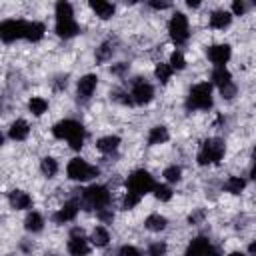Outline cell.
Masks as SVG:
<instances>
[{
    "mask_svg": "<svg viewBox=\"0 0 256 256\" xmlns=\"http://www.w3.org/2000/svg\"><path fill=\"white\" fill-rule=\"evenodd\" d=\"M66 172H68V178L78 180V182H84V180H90V178L98 176L100 170L96 166H90L82 158H72L70 164H68V168H66Z\"/></svg>",
    "mask_w": 256,
    "mask_h": 256,
    "instance_id": "8992f818",
    "label": "cell"
},
{
    "mask_svg": "<svg viewBox=\"0 0 256 256\" xmlns=\"http://www.w3.org/2000/svg\"><path fill=\"white\" fill-rule=\"evenodd\" d=\"M124 70H126V64H118V66H114V68H112V72H114V74H122Z\"/></svg>",
    "mask_w": 256,
    "mask_h": 256,
    "instance_id": "ee69618b",
    "label": "cell"
},
{
    "mask_svg": "<svg viewBox=\"0 0 256 256\" xmlns=\"http://www.w3.org/2000/svg\"><path fill=\"white\" fill-rule=\"evenodd\" d=\"M144 226H146L148 230H152V232H160V230L166 228V218L160 216V214H150V216L146 218Z\"/></svg>",
    "mask_w": 256,
    "mask_h": 256,
    "instance_id": "484cf974",
    "label": "cell"
},
{
    "mask_svg": "<svg viewBox=\"0 0 256 256\" xmlns=\"http://www.w3.org/2000/svg\"><path fill=\"white\" fill-rule=\"evenodd\" d=\"M62 20H74V10L70 2H64V0L56 4V22H62Z\"/></svg>",
    "mask_w": 256,
    "mask_h": 256,
    "instance_id": "d4e9b609",
    "label": "cell"
},
{
    "mask_svg": "<svg viewBox=\"0 0 256 256\" xmlns=\"http://www.w3.org/2000/svg\"><path fill=\"white\" fill-rule=\"evenodd\" d=\"M78 24L76 20H62V22H56V34L60 38H72L78 34Z\"/></svg>",
    "mask_w": 256,
    "mask_h": 256,
    "instance_id": "e0dca14e",
    "label": "cell"
},
{
    "mask_svg": "<svg viewBox=\"0 0 256 256\" xmlns=\"http://www.w3.org/2000/svg\"><path fill=\"white\" fill-rule=\"evenodd\" d=\"M112 52H114L112 42H104V44H100V48L96 50V60H98V62H104V60H108V58L112 56Z\"/></svg>",
    "mask_w": 256,
    "mask_h": 256,
    "instance_id": "1f68e13d",
    "label": "cell"
},
{
    "mask_svg": "<svg viewBox=\"0 0 256 256\" xmlns=\"http://www.w3.org/2000/svg\"><path fill=\"white\" fill-rule=\"evenodd\" d=\"M90 240H92V244H94V246H100V248H102V246H106V244H108L110 234H108V230H106V228L96 226V228H94V232H92V238H90Z\"/></svg>",
    "mask_w": 256,
    "mask_h": 256,
    "instance_id": "4316f807",
    "label": "cell"
},
{
    "mask_svg": "<svg viewBox=\"0 0 256 256\" xmlns=\"http://www.w3.org/2000/svg\"><path fill=\"white\" fill-rule=\"evenodd\" d=\"M162 176H164L168 182H180V178H182V170H180V166L172 164V166H168V168L164 170Z\"/></svg>",
    "mask_w": 256,
    "mask_h": 256,
    "instance_id": "d6a6232c",
    "label": "cell"
},
{
    "mask_svg": "<svg viewBox=\"0 0 256 256\" xmlns=\"http://www.w3.org/2000/svg\"><path fill=\"white\" fill-rule=\"evenodd\" d=\"M230 22H232V14L226 12V10H216V12H212V16H210V26H212V28H218V30L228 28Z\"/></svg>",
    "mask_w": 256,
    "mask_h": 256,
    "instance_id": "2e32d148",
    "label": "cell"
},
{
    "mask_svg": "<svg viewBox=\"0 0 256 256\" xmlns=\"http://www.w3.org/2000/svg\"><path fill=\"white\" fill-rule=\"evenodd\" d=\"M110 202V192L106 186H100V184H92L88 186L86 190H82V206L86 210H102L106 208Z\"/></svg>",
    "mask_w": 256,
    "mask_h": 256,
    "instance_id": "7a4b0ae2",
    "label": "cell"
},
{
    "mask_svg": "<svg viewBox=\"0 0 256 256\" xmlns=\"http://www.w3.org/2000/svg\"><path fill=\"white\" fill-rule=\"evenodd\" d=\"M168 138H170V134H168V128H166V126H154V128L150 130V134H148V144H150V146L164 144Z\"/></svg>",
    "mask_w": 256,
    "mask_h": 256,
    "instance_id": "44dd1931",
    "label": "cell"
},
{
    "mask_svg": "<svg viewBox=\"0 0 256 256\" xmlns=\"http://www.w3.org/2000/svg\"><path fill=\"white\" fill-rule=\"evenodd\" d=\"M244 186H246V180L240 178V176H232V178H228V182L224 184V188H226L228 192H232V194H240V192L244 190Z\"/></svg>",
    "mask_w": 256,
    "mask_h": 256,
    "instance_id": "f546056e",
    "label": "cell"
},
{
    "mask_svg": "<svg viewBox=\"0 0 256 256\" xmlns=\"http://www.w3.org/2000/svg\"><path fill=\"white\" fill-rule=\"evenodd\" d=\"M126 186H128V192H132V194H136V196L142 198L144 194L154 192L156 182H154V178L150 176V172H146V170H134V172L128 176Z\"/></svg>",
    "mask_w": 256,
    "mask_h": 256,
    "instance_id": "277c9868",
    "label": "cell"
},
{
    "mask_svg": "<svg viewBox=\"0 0 256 256\" xmlns=\"http://www.w3.org/2000/svg\"><path fill=\"white\" fill-rule=\"evenodd\" d=\"M202 218H204V210H196L194 214L188 216V222H190V224H198Z\"/></svg>",
    "mask_w": 256,
    "mask_h": 256,
    "instance_id": "60d3db41",
    "label": "cell"
},
{
    "mask_svg": "<svg viewBox=\"0 0 256 256\" xmlns=\"http://www.w3.org/2000/svg\"><path fill=\"white\" fill-rule=\"evenodd\" d=\"M26 26L24 20H4L0 24V38L4 42H14L18 38H26Z\"/></svg>",
    "mask_w": 256,
    "mask_h": 256,
    "instance_id": "ba28073f",
    "label": "cell"
},
{
    "mask_svg": "<svg viewBox=\"0 0 256 256\" xmlns=\"http://www.w3.org/2000/svg\"><path fill=\"white\" fill-rule=\"evenodd\" d=\"M118 144H120V138L118 136H104V138H100L96 142V148L100 152H104V154H112L118 148Z\"/></svg>",
    "mask_w": 256,
    "mask_h": 256,
    "instance_id": "7402d4cb",
    "label": "cell"
},
{
    "mask_svg": "<svg viewBox=\"0 0 256 256\" xmlns=\"http://www.w3.org/2000/svg\"><path fill=\"white\" fill-rule=\"evenodd\" d=\"M130 96H132V100H134L136 104H148V102L154 98V88H152V84L144 82L142 78H134Z\"/></svg>",
    "mask_w": 256,
    "mask_h": 256,
    "instance_id": "9c48e42d",
    "label": "cell"
},
{
    "mask_svg": "<svg viewBox=\"0 0 256 256\" xmlns=\"http://www.w3.org/2000/svg\"><path fill=\"white\" fill-rule=\"evenodd\" d=\"M168 32L174 44H184L188 40V18L182 12H176L168 22Z\"/></svg>",
    "mask_w": 256,
    "mask_h": 256,
    "instance_id": "52a82bcc",
    "label": "cell"
},
{
    "mask_svg": "<svg viewBox=\"0 0 256 256\" xmlns=\"http://www.w3.org/2000/svg\"><path fill=\"white\" fill-rule=\"evenodd\" d=\"M150 6H152V8H156V10H164V8H168V6H170V2H150Z\"/></svg>",
    "mask_w": 256,
    "mask_h": 256,
    "instance_id": "7bdbcfd3",
    "label": "cell"
},
{
    "mask_svg": "<svg viewBox=\"0 0 256 256\" xmlns=\"http://www.w3.org/2000/svg\"><path fill=\"white\" fill-rule=\"evenodd\" d=\"M40 170H42L44 176L52 178V176H56V172H58V162H56L54 158L46 156V158H42V162H40Z\"/></svg>",
    "mask_w": 256,
    "mask_h": 256,
    "instance_id": "f1b7e54d",
    "label": "cell"
},
{
    "mask_svg": "<svg viewBox=\"0 0 256 256\" xmlns=\"http://www.w3.org/2000/svg\"><path fill=\"white\" fill-rule=\"evenodd\" d=\"M118 256H140V250L126 244V246H122V248L118 250Z\"/></svg>",
    "mask_w": 256,
    "mask_h": 256,
    "instance_id": "f35d334b",
    "label": "cell"
},
{
    "mask_svg": "<svg viewBox=\"0 0 256 256\" xmlns=\"http://www.w3.org/2000/svg\"><path fill=\"white\" fill-rule=\"evenodd\" d=\"M210 248H212L210 240L204 238V236H198V238H194V240L188 244L186 256H208V250H210Z\"/></svg>",
    "mask_w": 256,
    "mask_h": 256,
    "instance_id": "4fadbf2b",
    "label": "cell"
},
{
    "mask_svg": "<svg viewBox=\"0 0 256 256\" xmlns=\"http://www.w3.org/2000/svg\"><path fill=\"white\" fill-rule=\"evenodd\" d=\"M186 66V60H184V54L182 52H172V56H170V68L172 70H182Z\"/></svg>",
    "mask_w": 256,
    "mask_h": 256,
    "instance_id": "e575fe53",
    "label": "cell"
},
{
    "mask_svg": "<svg viewBox=\"0 0 256 256\" xmlns=\"http://www.w3.org/2000/svg\"><path fill=\"white\" fill-rule=\"evenodd\" d=\"M28 132H30V128H28V122L26 120H14L12 126H10V130H8V136L12 140H24L28 136Z\"/></svg>",
    "mask_w": 256,
    "mask_h": 256,
    "instance_id": "d6986e66",
    "label": "cell"
},
{
    "mask_svg": "<svg viewBox=\"0 0 256 256\" xmlns=\"http://www.w3.org/2000/svg\"><path fill=\"white\" fill-rule=\"evenodd\" d=\"M138 202H140V196H136V194L128 192V194H126V198H124V202H122V208H124V210H130V208H134Z\"/></svg>",
    "mask_w": 256,
    "mask_h": 256,
    "instance_id": "8d00e7d4",
    "label": "cell"
},
{
    "mask_svg": "<svg viewBox=\"0 0 256 256\" xmlns=\"http://www.w3.org/2000/svg\"><path fill=\"white\" fill-rule=\"evenodd\" d=\"M8 200H10L12 208H16V210H26V208L32 206V198L24 190H12L8 194Z\"/></svg>",
    "mask_w": 256,
    "mask_h": 256,
    "instance_id": "5bb4252c",
    "label": "cell"
},
{
    "mask_svg": "<svg viewBox=\"0 0 256 256\" xmlns=\"http://www.w3.org/2000/svg\"><path fill=\"white\" fill-rule=\"evenodd\" d=\"M154 196H156L160 202H168V200L172 198V190H170L168 186H164V184H156V188H154Z\"/></svg>",
    "mask_w": 256,
    "mask_h": 256,
    "instance_id": "836d02e7",
    "label": "cell"
},
{
    "mask_svg": "<svg viewBox=\"0 0 256 256\" xmlns=\"http://www.w3.org/2000/svg\"><path fill=\"white\" fill-rule=\"evenodd\" d=\"M90 8L96 12V16H100L102 20H108V18H112V14H114V4H110V2H104V0H92L90 2Z\"/></svg>",
    "mask_w": 256,
    "mask_h": 256,
    "instance_id": "ac0fdd59",
    "label": "cell"
},
{
    "mask_svg": "<svg viewBox=\"0 0 256 256\" xmlns=\"http://www.w3.org/2000/svg\"><path fill=\"white\" fill-rule=\"evenodd\" d=\"M232 56V48L228 44H214L208 48V58L216 66H224Z\"/></svg>",
    "mask_w": 256,
    "mask_h": 256,
    "instance_id": "8fae6325",
    "label": "cell"
},
{
    "mask_svg": "<svg viewBox=\"0 0 256 256\" xmlns=\"http://www.w3.org/2000/svg\"><path fill=\"white\" fill-rule=\"evenodd\" d=\"M224 156V142L218 138H208L202 142L200 150H198V164L206 166V164H216L220 162Z\"/></svg>",
    "mask_w": 256,
    "mask_h": 256,
    "instance_id": "5b68a950",
    "label": "cell"
},
{
    "mask_svg": "<svg viewBox=\"0 0 256 256\" xmlns=\"http://www.w3.org/2000/svg\"><path fill=\"white\" fill-rule=\"evenodd\" d=\"M24 228H26L28 232H40V230L44 228L42 216H40L38 212H30V214L26 216V220H24Z\"/></svg>",
    "mask_w": 256,
    "mask_h": 256,
    "instance_id": "cb8c5ba5",
    "label": "cell"
},
{
    "mask_svg": "<svg viewBox=\"0 0 256 256\" xmlns=\"http://www.w3.org/2000/svg\"><path fill=\"white\" fill-rule=\"evenodd\" d=\"M154 74H156V78H158L162 84H166V82L170 80V76H172V68H170V64H164V62H160V64H156V70H154Z\"/></svg>",
    "mask_w": 256,
    "mask_h": 256,
    "instance_id": "4dcf8cb0",
    "label": "cell"
},
{
    "mask_svg": "<svg viewBox=\"0 0 256 256\" xmlns=\"http://www.w3.org/2000/svg\"><path fill=\"white\" fill-rule=\"evenodd\" d=\"M68 252L72 256H86L90 252V246H88V240L84 236H70V242H68Z\"/></svg>",
    "mask_w": 256,
    "mask_h": 256,
    "instance_id": "9a60e30c",
    "label": "cell"
},
{
    "mask_svg": "<svg viewBox=\"0 0 256 256\" xmlns=\"http://www.w3.org/2000/svg\"><path fill=\"white\" fill-rule=\"evenodd\" d=\"M148 254L150 256H164L166 254V244L164 242H152L148 246Z\"/></svg>",
    "mask_w": 256,
    "mask_h": 256,
    "instance_id": "d590c367",
    "label": "cell"
},
{
    "mask_svg": "<svg viewBox=\"0 0 256 256\" xmlns=\"http://www.w3.org/2000/svg\"><path fill=\"white\" fill-rule=\"evenodd\" d=\"M232 12H234L236 16L244 14V12H246V6H244V2H240V0H234V2H232Z\"/></svg>",
    "mask_w": 256,
    "mask_h": 256,
    "instance_id": "ab89813d",
    "label": "cell"
},
{
    "mask_svg": "<svg viewBox=\"0 0 256 256\" xmlns=\"http://www.w3.org/2000/svg\"><path fill=\"white\" fill-rule=\"evenodd\" d=\"M78 210H80V200L78 198H72V200H68L56 214H54V222L56 224H64V222H70V220H74L76 218V214H78Z\"/></svg>",
    "mask_w": 256,
    "mask_h": 256,
    "instance_id": "30bf717a",
    "label": "cell"
},
{
    "mask_svg": "<svg viewBox=\"0 0 256 256\" xmlns=\"http://www.w3.org/2000/svg\"><path fill=\"white\" fill-rule=\"evenodd\" d=\"M250 176L256 180V162H254V166H252V172H250Z\"/></svg>",
    "mask_w": 256,
    "mask_h": 256,
    "instance_id": "c3c4849f",
    "label": "cell"
},
{
    "mask_svg": "<svg viewBox=\"0 0 256 256\" xmlns=\"http://www.w3.org/2000/svg\"><path fill=\"white\" fill-rule=\"evenodd\" d=\"M186 4H188L190 8H198V6H200V2H196V0H188Z\"/></svg>",
    "mask_w": 256,
    "mask_h": 256,
    "instance_id": "7dc6e473",
    "label": "cell"
},
{
    "mask_svg": "<svg viewBox=\"0 0 256 256\" xmlns=\"http://www.w3.org/2000/svg\"><path fill=\"white\" fill-rule=\"evenodd\" d=\"M28 108H30V112H32L34 116H42V114L46 112V108H48V102H46L44 98H40V96H34V98H30Z\"/></svg>",
    "mask_w": 256,
    "mask_h": 256,
    "instance_id": "83f0119b",
    "label": "cell"
},
{
    "mask_svg": "<svg viewBox=\"0 0 256 256\" xmlns=\"http://www.w3.org/2000/svg\"><path fill=\"white\" fill-rule=\"evenodd\" d=\"M208 256H220V250L218 248H210L208 250Z\"/></svg>",
    "mask_w": 256,
    "mask_h": 256,
    "instance_id": "bcb514c9",
    "label": "cell"
},
{
    "mask_svg": "<svg viewBox=\"0 0 256 256\" xmlns=\"http://www.w3.org/2000/svg\"><path fill=\"white\" fill-rule=\"evenodd\" d=\"M186 108L188 110H208V108H212V86L208 82L196 84L188 94Z\"/></svg>",
    "mask_w": 256,
    "mask_h": 256,
    "instance_id": "3957f363",
    "label": "cell"
},
{
    "mask_svg": "<svg viewBox=\"0 0 256 256\" xmlns=\"http://www.w3.org/2000/svg\"><path fill=\"white\" fill-rule=\"evenodd\" d=\"M44 32H46V28H44L42 22H28V26H26V40L38 42L44 36Z\"/></svg>",
    "mask_w": 256,
    "mask_h": 256,
    "instance_id": "603a6c76",
    "label": "cell"
},
{
    "mask_svg": "<svg viewBox=\"0 0 256 256\" xmlns=\"http://www.w3.org/2000/svg\"><path fill=\"white\" fill-rule=\"evenodd\" d=\"M212 82H214L218 88H224V86L232 84V76H230V72H228L224 66H216V68L212 70Z\"/></svg>",
    "mask_w": 256,
    "mask_h": 256,
    "instance_id": "ffe728a7",
    "label": "cell"
},
{
    "mask_svg": "<svg viewBox=\"0 0 256 256\" xmlns=\"http://www.w3.org/2000/svg\"><path fill=\"white\" fill-rule=\"evenodd\" d=\"M96 84H98V78L94 74H86L78 80V98L80 100H88L92 96V92L96 90Z\"/></svg>",
    "mask_w": 256,
    "mask_h": 256,
    "instance_id": "7c38bea8",
    "label": "cell"
},
{
    "mask_svg": "<svg viewBox=\"0 0 256 256\" xmlns=\"http://www.w3.org/2000/svg\"><path fill=\"white\" fill-rule=\"evenodd\" d=\"M252 158H254V162H256V148H254V152H252Z\"/></svg>",
    "mask_w": 256,
    "mask_h": 256,
    "instance_id": "f907efd6",
    "label": "cell"
},
{
    "mask_svg": "<svg viewBox=\"0 0 256 256\" xmlns=\"http://www.w3.org/2000/svg\"><path fill=\"white\" fill-rule=\"evenodd\" d=\"M98 218H100L102 222H112V218H114V214L102 208V210H98Z\"/></svg>",
    "mask_w": 256,
    "mask_h": 256,
    "instance_id": "b9f144b4",
    "label": "cell"
},
{
    "mask_svg": "<svg viewBox=\"0 0 256 256\" xmlns=\"http://www.w3.org/2000/svg\"><path fill=\"white\" fill-rule=\"evenodd\" d=\"M46 256H56V254H46Z\"/></svg>",
    "mask_w": 256,
    "mask_h": 256,
    "instance_id": "816d5d0a",
    "label": "cell"
},
{
    "mask_svg": "<svg viewBox=\"0 0 256 256\" xmlns=\"http://www.w3.org/2000/svg\"><path fill=\"white\" fill-rule=\"evenodd\" d=\"M220 94H222V98H226V100H232V98L236 96V86H234V84H228V86L220 88Z\"/></svg>",
    "mask_w": 256,
    "mask_h": 256,
    "instance_id": "74e56055",
    "label": "cell"
},
{
    "mask_svg": "<svg viewBox=\"0 0 256 256\" xmlns=\"http://www.w3.org/2000/svg\"><path fill=\"white\" fill-rule=\"evenodd\" d=\"M228 256H244V254H242V252H230Z\"/></svg>",
    "mask_w": 256,
    "mask_h": 256,
    "instance_id": "681fc988",
    "label": "cell"
},
{
    "mask_svg": "<svg viewBox=\"0 0 256 256\" xmlns=\"http://www.w3.org/2000/svg\"><path fill=\"white\" fill-rule=\"evenodd\" d=\"M52 132H54V136L60 138V140L66 138L68 144H70V148H74V150H80V148H82L84 136H86L84 126H82L80 122H76V120H60L58 124H54Z\"/></svg>",
    "mask_w": 256,
    "mask_h": 256,
    "instance_id": "6da1fadb",
    "label": "cell"
},
{
    "mask_svg": "<svg viewBox=\"0 0 256 256\" xmlns=\"http://www.w3.org/2000/svg\"><path fill=\"white\" fill-rule=\"evenodd\" d=\"M248 252H250V256H256V242H252V244L248 246Z\"/></svg>",
    "mask_w": 256,
    "mask_h": 256,
    "instance_id": "f6af8a7d",
    "label": "cell"
}]
</instances>
